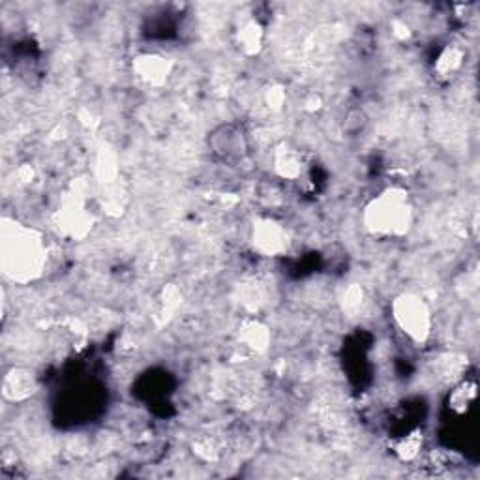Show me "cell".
I'll return each mask as SVG.
<instances>
[{"label":"cell","mask_w":480,"mask_h":480,"mask_svg":"<svg viewBox=\"0 0 480 480\" xmlns=\"http://www.w3.org/2000/svg\"><path fill=\"white\" fill-rule=\"evenodd\" d=\"M49 259L45 236L33 226L12 218H3L0 227V266L14 283H31L38 280Z\"/></svg>","instance_id":"obj_1"},{"label":"cell","mask_w":480,"mask_h":480,"mask_svg":"<svg viewBox=\"0 0 480 480\" xmlns=\"http://www.w3.org/2000/svg\"><path fill=\"white\" fill-rule=\"evenodd\" d=\"M360 222L376 238H404L415 224V203L404 186H387L364 205Z\"/></svg>","instance_id":"obj_2"},{"label":"cell","mask_w":480,"mask_h":480,"mask_svg":"<svg viewBox=\"0 0 480 480\" xmlns=\"http://www.w3.org/2000/svg\"><path fill=\"white\" fill-rule=\"evenodd\" d=\"M396 329L417 348H424L434 334V313L430 304L415 293H399L390 304Z\"/></svg>","instance_id":"obj_3"},{"label":"cell","mask_w":480,"mask_h":480,"mask_svg":"<svg viewBox=\"0 0 480 480\" xmlns=\"http://www.w3.org/2000/svg\"><path fill=\"white\" fill-rule=\"evenodd\" d=\"M210 156L226 166H238L250 156V138L243 124L222 122L212 128L206 136Z\"/></svg>","instance_id":"obj_4"},{"label":"cell","mask_w":480,"mask_h":480,"mask_svg":"<svg viewBox=\"0 0 480 480\" xmlns=\"http://www.w3.org/2000/svg\"><path fill=\"white\" fill-rule=\"evenodd\" d=\"M57 226L66 236L75 240L85 238L92 231L94 216L89 210L87 196L83 190L73 186V188L64 194L57 210Z\"/></svg>","instance_id":"obj_5"},{"label":"cell","mask_w":480,"mask_h":480,"mask_svg":"<svg viewBox=\"0 0 480 480\" xmlns=\"http://www.w3.org/2000/svg\"><path fill=\"white\" fill-rule=\"evenodd\" d=\"M250 243L254 252L263 257H282L291 248V235L274 218H257L250 231Z\"/></svg>","instance_id":"obj_6"},{"label":"cell","mask_w":480,"mask_h":480,"mask_svg":"<svg viewBox=\"0 0 480 480\" xmlns=\"http://www.w3.org/2000/svg\"><path fill=\"white\" fill-rule=\"evenodd\" d=\"M173 61L159 53H141L131 62L133 75L147 87L159 89L168 83V79L173 73Z\"/></svg>","instance_id":"obj_7"},{"label":"cell","mask_w":480,"mask_h":480,"mask_svg":"<svg viewBox=\"0 0 480 480\" xmlns=\"http://www.w3.org/2000/svg\"><path fill=\"white\" fill-rule=\"evenodd\" d=\"M38 392V379L34 371L23 366H12L5 371L3 396L10 404H23Z\"/></svg>","instance_id":"obj_8"},{"label":"cell","mask_w":480,"mask_h":480,"mask_svg":"<svg viewBox=\"0 0 480 480\" xmlns=\"http://www.w3.org/2000/svg\"><path fill=\"white\" fill-rule=\"evenodd\" d=\"M274 173L282 180H299L304 175V159L299 149L280 143L273 152Z\"/></svg>","instance_id":"obj_9"},{"label":"cell","mask_w":480,"mask_h":480,"mask_svg":"<svg viewBox=\"0 0 480 480\" xmlns=\"http://www.w3.org/2000/svg\"><path fill=\"white\" fill-rule=\"evenodd\" d=\"M466 62V51L458 45H446L436 59V73L441 79H450L464 68Z\"/></svg>","instance_id":"obj_10"},{"label":"cell","mask_w":480,"mask_h":480,"mask_svg":"<svg viewBox=\"0 0 480 480\" xmlns=\"http://www.w3.org/2000/svg\"><path fill=\"white\" fill-rule=\"evenodd\" d=\"M238 340L245 343V348L261 353L269 348L271 341V332L261 322H246L243 329L238 331Z\"/></svg>","instance_id":"obj_11"},{"label":"cell","mask_w":480,"mask_h":480,"mask_svg":"<svg viewBox=\"0 0 480 480\" xmlns=\"http://www.w3.org/2000/svg\"><path fill=\"white\" fill-rule=\"evenodd\" d=\"M263 26L259 21L250 19L238 29V45L243 49L246 55H257L263 47Z\"/></svg>","instance_id":"obj_12"},{"label":"cell","mask_w":480,"mask_h":480,"mask_svg":"<svg viewBox=\"0 0 480 480\" xmlns=\"http://www.w3.org/2000/svg\"><path fill=\"white\" fill-rule=\"evenodd\" d=\"M370 115L366 113V110L362 108H350L348 113L343 115L341 119V131L345 138L355 139V138H362V133H366V130L370 128Z\"/></svg>","instance_id":"obj_13"},{"label":"cell","mask_w":480,"mask_h":480,"mask_svg":"<svg viewBox=\"0 0 480 480\" xmlns=\"http://www.w3.org/2000/svg\"><path fill=\"white\" fill-rule=\"evenodd\" d=\"M475 399H476V383L475 381H460L450 392L448 408L455 413L462 415L471 408Z\"/></svg>","instance_id":"obj_14"},{"label":"cell","mask_w":480,"mask_h":480,"mask_svg":"<svg viewBox=\"0 0 480 480\" xmlns=\"http://www.w3.org/2000/svg\"><path fill=\"white\" fill-rule=\"evenodd\" d=\"M424 445V434L420 428L409 432L408 436H402L399 439H396L394 443V452L399 460L404 462H413L422 450Z\"/></svg>","instance_id":"obj_15"},{"label":"cell","mask_w":480,"mask_h":480,"mask_svg":"<svg viewBox=\"0 0 480 480\" xmlns=\"http://www.w3.org/2000/svg\"><path fill=\"white\" fill-rule=\"evenodd\" d=\"M364 302V293L362 287L351 285L348 291L343 293V308L348 312H357Z\"/></svg>","instance_id":"obj_16"}]
</instances>
